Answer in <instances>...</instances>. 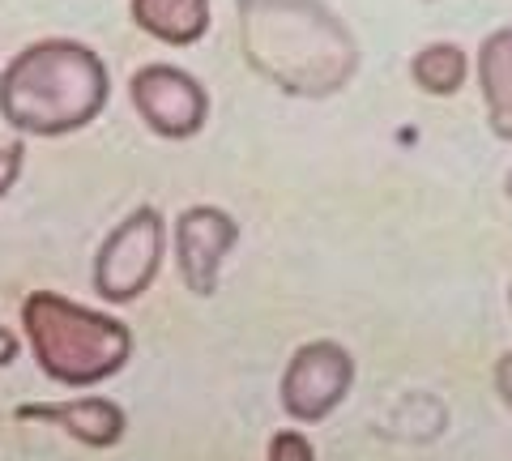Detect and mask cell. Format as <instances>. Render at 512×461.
I'll return each instance as SVG.
<instances>
[{"instance_id":"cell-15","label":"cell","mask_w":512,"mask_h":461,"mask_svg":"<svg viewBox=\"0 0 512 461\" xmlns=\"http://www.w3.org/2000/svg\"><path fill=\"white\" fill-rule=\"evenodd\" d=\"M18 351H22L18 338H13V333H9L5 325H0V368H9V363L18 359Z\"/></svg>"},{"instance_id":"cell-17","label":"cell","mask_w":512,"mask_h":461,"mask_svg":"<svg viewBox=\"0 0 512 461\" xmlns=\"http://www.w3.org/2000/svg\"><path fill=\"white\" fill-rule=\"evenodd\" d=\"M508 299H512V295H508Z\"/></svg>"},{"instance_id":"cell-1","label":"cell","mask_w":512,"mask_h":461,"mask_svg":"<svg viewBox=\"0 0 512 461\" xmlns=\"http://www.w3.org/2000/svg\"><path fill=\"white\" fill-rule=\"evenodd\" d=\"M244 65L291 99H333L359 73V39L325 0H235Z\"/></svg>"},{"instance_id":"cell-5","label":"cell","mask_w":512,"mask_h":461,"mask_svg":"<svg viewBox=\"0 0 512 461\" xmlns=\"http://www.w3.org/2000/svg\"><path fill=\"white\" fill-rule=\"evenodd\" d=\"M350 385H355V359H350V351L333 338H316V342H303L286 359L278 402L286 410V419L325 423L350 397Z\"/></svg>"},{"instance_id":"cell-13","label":"cell","mask_w":512,"mask_h":461,"mask_svg":"<svg viewBox=\"0 0 512 461\" xmlns=\"http://www.w3.org/2000/svg\"><path fill=\"white\" fill-rule=\"evenodd\" d=\"M22 163H26V141H5V146H0V201L22 180Z\"/></svg>"},{"instance_id":"cell-2","label":"cell","mask_w":512,"mask_h":461,"mask_svg":"<svg viewBox=\"0 0 512 461\" xmlns=\"http://www.w3.org/2000/svg\"><path fill=\"white\" fill-rule=\"evenodd\" d=\"M111 99V73L77 39L26 43L0 69V120L22 137H69L90 129Z\"/></svg>"},{"instance_id":"cell-6","label":"cell","mask_w":512,"mask_h":461,"mask_svg":"<svg viewBox=\"0 0 512 461\" xmlns=\"http://www.w3.org/2000/svg\"><path fill=\"white\" fill-rule=\"evenodd\" d=\"M128 103L163 141H192L210 120V90L175 65H141L128 77Z\"/></svg>"},{"instance_id":"cell-7","label":"cell","mask_w":512,"mask_h":461,"mask_svg":"<svg viewBox=\"0 0 512 461\" xmlns=\"http://www.w3.org/2000/svg\"><path fill=\"white\" fill-rule=\"evenodd\" d=\"M239 244V222L222 210V205H188L175 214L171 227V248H175V269L192 295H214L222 261L231 257Z\"/></svg>"},{"instance_id":"cell-10","label":"cell","mask_w":512,"mask_h":461,"mask_svg":"<svg viewBox=\"0 0 512 461\" xmlns=\"http://www.w3.org/2000/svg\"><path fill=\"white\" fill-rule=\"evenodd\" d=\"M128 18L158 43L192 47L210 30V0H128Z\"/></svg>"},{"instance_id":"cell-14","label":"cell","mask_w":512,"mask_h":461,"mask_svg":"<svg viewBox=\"0 0 512 461\" xmlns=\"http://www.w3.org/2000/svg\"><path fill=\"white\" fill-rule=\"evenodd\" d=\"M495 393L504 397V406L512 410V351H504L495 359Z\"/></svg>"},{"instance_id":"cell-3","label":"cell","mask_w":512,"mask_h":461,"mask_svg":"<svg viewBox=\"0 0 512 461\" xmlns=\"http://www.w3.org/2000/svg\"><path fill=\"white\" fill-rule=\"evenodd\" d=\"M22 333L39 372L69 389L103 385L133 355V329L124 321L56 291L22 299Z\"/></svg>"},{"instance_id":"cell-16","label":"cell","mask_w":512,"mask_h":461,"mask_svg":"<svg viewBox=\"0 0 512 461\" xmlns=\"http://www.w3.org/2000/svg\"><path fill=\"white\" fill-rule=\"evenodd\" d=\"M504 188H508V197H512V171H508V184Z\"/></svg>"},{"instance_id":"cell-11","label":"cell","mask_w":512,"mask_h":461,"mask_svg":"<svg viewBox=\"0 0 512 461\" xmlns=\"http://www.w3.org/2000/svg\"><path fill=\"white\" fill-rule=\"evenodd\" d=\"M410 82L431 99H453V94L470 82V56L457 43H427L410 56Z\"/></svg>"},{"instance_id":"cell-4","label":"cell","mask_w":512,"mask_h":461,"mask_svg":"<svg viewBox=\"0 0 512 461\" xmlns=\"http://www.w3.org/2000/svg\"><path fill=\"white\" fill-rule=\"evenodd\" d=\"M163 257H167V218L154 205H137L133 214H124L103 235L99 252H94L90 282L107 304H133L137 295H146L154 286Z\"/></svg>"},{"instance_id":"cell-12","label":"cell","mask_w":512,"mask_h":461,"mask_svg":"<svg viewBox=\"0 0 512 461\" xmlns=\"http://www.w3.org/2000/svg\"><path fill=\"white\" fill-rule=\"evenodd\" d=\"M265 461H316V449H312V440L303 432L282 427V432H274V440H269Z\"/></svg>"},{"instance_id":"cell-9","label":"cell","mask_w":512,"mask_h":461,"mask_svg":"<svg viewBox=\"0 0 512 461\" xmlns=\"http://www.w3.org/2000/svg\"><path fill=\"white\" fill-rule=\"evenodd\" d=\"M478 94L487 124L500 141H512V26H500L478 43Z\"/></svg>"},{"instance_id":"cell-8","label":"cell","mask_w":512,"mask_h":461,"mask_svg":"<svg viewBox=\"0 0 512 461\" xmlns=\"http://www.w3.org/2000/svg\"><path fill=\"white\" fill-rule=\"evenodd\" d=\"M18 419L26 423H47L60 427L64 436H73L86 449H111V444L124 440V410L111 402V397H69V402H26L18 406Z\"/></svg>"}]
</instances>
